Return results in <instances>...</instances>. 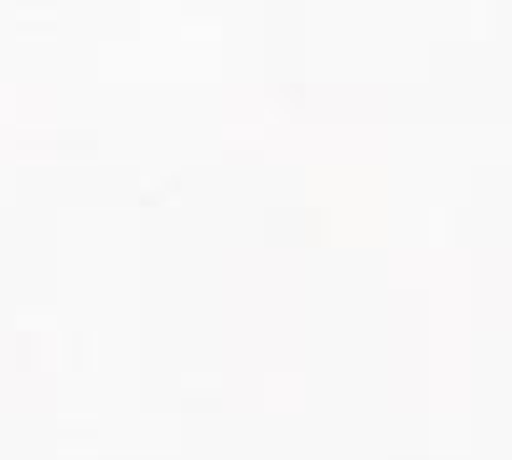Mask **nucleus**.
I'll list each match as a JSON object with an SVG mask.
<instances>
[]
</instances>
